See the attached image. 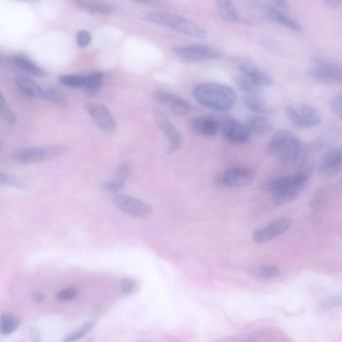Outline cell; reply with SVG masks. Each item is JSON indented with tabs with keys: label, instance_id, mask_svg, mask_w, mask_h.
I'll return each instance as SVG.
<instances>
[{
	"label": "cell",
	"instance_id": "obj_29",
	"mask_svg": "<svg viewBox=\"0 0 342 342\" xmlns=\"http://www.w3.org/2000/svg\"><path fill=\"white\" fill-rule=\"evenodd\" d=\"M281 274V269L278 266L266 265L256 268L253 271V275L261 280H271L278 277Z\"/></svg>",
	"mask_w": 342,
	"mask_h": 342
},
{
	"label": "cell",
	"instance_id": "obj_32",
	"mask_svg": "<svg viewBox=\"0 0 342 342\" xmlns=\"http://www.w3.org/2000/svg\"><path fill=\"white\" fill-rule=\"evenodd\" d=\"M236 83L238 86L241 88V90L246 93V95H259L262 89L260 86H256L250 80L243 76H239L236 79Z\"/></svg>",
	"mask_w": 342,
	"mask_h": 342
},
{
	"label": "cell",
	"instance_id": "obj_9",
	"mask_svg": "<svg viewBox=\"0 0 342 342\" xmlns=\"http://www.w3.org/2000/svg\"><path fill=\"white\" fill-rule=\"evenodd\" d=\"M255 176L256 173L252 168L244 166L233 167L217 177V184L226 188H244L253 183Z\"/></svg>",
	"mask_w": 342,
	"mask_h": 342
},
{
	"label": "cell",
	"instance_id": "obj_30",
	"mask_svg": "<svg viewBox=\"0 0 342 342\" xmlns=\"http://www.w3.org/2000/svg\"><path fill=\"white\" fill-rule=\"evenodd\" d=\"M20 325V320L17 317L11 314H3L0 321V331L3 335H8L13 333L18 329Z\"/></svg>",
	"mask_w": 342,
	"mask_h": 342
},
{
	"label": "cell",
	"instance_id": "obj_15",
	"mask_svg": "<svg viewBox=\"0 0 342 342\" xmlns=\"http://www.w3.org/2000/svg\"><path fill=\"white\" fill-rule=\"evenodd\" d=\"M290 226H291L290 218L280 217L274 220V221H272L271 223L266 225L265 227L256 230L253 233L252 238L254 242L258 244L267 243L273 240L274 238L282 235L283 233H285L290 228Z\"/></svg>",
	"mask_w": 342,
	"mask_h": 342
},
{
	"label": "cell",
	"instance_id": "obj_28",
	"mask_svg": "<svg viewBox=\"0 0 342 342\" xmlns=\"http://www.w3.org/2000/svg\"><path fill=\"white\" fill-rule=\"evenodd\" d=\"M105 83V77L102 72L88 73V81L86 88L84 89L87 95H93L99 92Z\"/></svg>",
	"mask_w": 342,
	"mask_h": 342
},
{
	"label": "cell",
	"instance_id": "obj_33",
	"mask_svg": "<svg viewBox=\"0 0 342 342\" xmlns=\"http://www.w3.org/2000/svg\"><path fill=\"white\" fill-rule=\"evenodd\" d=\"M42 100L50 102L55 105L58 106H64L66 104V99L65 96L57 88L54 87H48L44 88V93Z\"/></svg>",
	"mask_w": 342,
	"mask_h": 342
},
{
	"label": "cell",
	"instance_id": "obj_14",
	"mask_svg": "<svg viewBox=\"0 0 342 342\" xmlns=\"http://www.w3.org/2000/svg\"><path fill=\"white\" fill-rule=\"evenodd\" d=\"M153 97L159 104H161L162 106H164L177 115H186L191 111L190 104L185 99H183V97L173 92L158 89L154 92Z\"/></svg>",
	"mask_w": 342,
	"mask_h": 342
},
{
	"label": "cell",
	"instance_id": "obj_6",
	"mask_svg": "<svg viewBox=\"0 0 342 342\" xmlns=\"http://www.w3.org/2000/svg\"><path fill=\"white\" fill-rule=\"evenodd\" d=\"M65 153L63 145H40L22 149L13 153V160L23 165L39 164L57 158Z\"/></svg>",
	"mask_w": 342,
	"mask_h": 342
},
{
	"label": "cell",
	"instance_id": "obj_22",
	"mask_svg": "<svg viewBox=\"0 0 342 342\" xmlns=\"http://www.w3.org/2000/svg\"><path fill=\"white\" fill-rule=\"evenodd\" d=\"M14 85L17 89L28 99H42L43 97L44 88L28 76H16L14 78Z\"/></svg>",
	"mask_w": 342,
	"mask_h": 342
},
{
	"label": "cell",
	"instance_id": "obj_20",
	"mask_svg": "<svg viewBox=\"0 0 342 342\" xmlns=\"http://www.w3.org/2000/svg\"><path fill=\"white\" fill-rule=\"evenodd\" d=\"M132 164L130 162H124L120 164L114 171L112 178H110L103 185V190L110 194H116L123 190L127 180L132 174Z\"/></svg>",
	"mask_w": 342,
	"mask_h": 342
},
{
	"label": "cell",
	"instance_id": "obj_44",
	"mask_svg": "<svg viewBox=\"0 0 342 342\" xmlns=\"http://www.w3.org/2000/svg\"><path fill=\"white\" fill-rule=\"evenodd\" d=\"M30 338H31L32 342H42L40 339L38 331L35 329H30Z\"/></svg>",
	"mask_w": 342,
	"mask_h": 342
},
{
	"label": "cell",
	"instance_id": "obj_46",
	"mask_svg": "<svg viewBox=\"0 0 342 342\" xmlns=\"http://www.w3.org/2000/svg\"><path fill=\"white\" fill-rule=\"evenodd\" d=\"M340 184H341V186H342V179H341V182H340Z\"/></svg>",
	"mask_w": 342,
	"mask_h": 342
},
{
	"label": "cell",
	"instance_id": "obj_39",
	"mask_svg": "<svg viewBox=\"0 0 342 342\" xmlns=\"http://www.w3.org/2000/svg\"><path fill=\"white\" fill-rule=\"evenodd\" d=\"M327 196V190L326 189H320L319 191H317L310 202V207L311 208H316L319 205H321Z\"/></svg>",
	"mask_w": 342,
	"mask_h": 342
},
{
	"label": "cell",
	"instance_id": "obj_38",
	"mask_svg": "<svg viewBox=\"0 0 342 342\" xmlns=\"http://www.w3.org/2000/svg\"><path fill=\"white\" fill-rule=\"evenodd\" d=\"M330 110L337 117L342 119V93L335 95L330 102Z\"/></svg>",
	"mask_w": 342,
	"mask_h": 342
},
{
	"label": "cell",
	"instance_id": "obj_43",
	"mask_svg": "<svg viewBox=\"0 0 342 342\" xmlns=\"http://www.w3.org/2000/svg\"><path fill=\"white\" fill-rule=\"evenodd\" d=\"M324 3H325V5L329 6L330 8H334V9H336L342 5V1H340V0H328V1H325Z\"/></svg>",
	"mask_w": 342,
	"mask_h": 342
},
{
	"label": "cell",
	"instance_id": "obj_40",
	"mask_svg": "<svg viewBox=\"0 0 342 342\" xmlns=\"http://www.w3.org/2000/svg\"><path fill=\"white\" fill-rule=\"evenodd\" d=\"M121 290H123L125 293H131L132 291H134L135 289V281L131 278H126L123 281H121Z\"/></svg>",
	"mask_w": 342,
	"mask_h": 342
},
{
	"label": "cell",
	"instance_id": "obj_12",
	"mask_svg": "<svg viewBox=\"0 0 342 342\" xmlns=\"http://www.w3.org/2000/svg\"><path fill=\"white\" fill-rule=\"evenodd\" d=\"M86 111L101 131L105 133H113L115 131V118L110 109L105 105L99 103H88L86 105Z\"/></svg>",
	"mask_w": 342,
	"mask_h": 342
},
{
	"label": "cell",
	"instance_id": "obj_17",
	"mask_svg": "<svg viewBox=\"0 0 342 342\" xmlns=\"http://www.w3.org/2000/svg\"><path fill=\"white\" fill-rule=\"evenodd\" d=\"M5 66L12 71L20 72V75L23 76H32V77H45L47 73L46 71L38 66L35 62L30 60L26 57H11L6 58L4 62Z\"/></svg>",
	"mask_w": 342,
	"mask_h": 342
},
{
	"label": "cell",
	"instance_id": "obj_10",
	"mask_svg": "<svg viewBox=\"0 0 342 342\" xmlns=\"http://www.w3.org/2000/svg\"><path fill=\"white\" fill-rule=\"evenodd\" d=\"M118 210L135 218L146 219L152 216L154 210L151 205L128 195H116L113 199Z\"/></svg>",
	"mask_w": 342,
	"mask_h": 342
},
{
	"label": "cell",
	"instance_id": "obj_19",
	"mask_svg": "<svg viewBox=\"0 0 342 342\" xmlns=\"http://www.w3.org/2000/svg\"><path fill=\"white\" fill-rule=\"evenodd\" d=\"M262 10L265 17L268 20L279 23L281 24V26L287 28L288 29L292 31L301 32L303 30V28L299 21L290 17L287 12H283L281 10L274 8L273 6H271L269 3H268V1L262 3Z\"/></svg>",
	"mask_w": 342,
	"mask_h": 342
},
{
	"label": "cell",
	"instance_id": "obj_41",
	"mask_svg": "<svg viewBox=\"0 0 342 342\" xmlns=\"http://www.w3.org/2000/svg\"><path fill=\"white\" fill-rule=\"evenodd\" d=\"M268 3H269L271 6H273L274 8L278 9V10H281L283 12H289L290 10V6H289V3L287 1H268Z\"/></svg>",
	"mask_w": 342,
	"mask_h": 342
},
{
	"label": "cell",
	"instance_id": "obj_27",
	"mask_svg": "<svg viewBox=\"0 0 342 342\" xmlns=\"http://www.w3.org/2000/svg\"><path fill=\"white\" fill-rule=\"evenodd\" d=\"M58 81L66 87L85 89L87 85L88 75H62L58 78Z\"/></svg>",
	"mask_w": 342,
	"mask_h": 342
},
{
	"label": "cell",
	"instance_id": "obj_5",
	"mask_svg": "<svg viewBox=\"0 0 342 342\" xmlns=\"http://www.w3.org/2000/svg\"><path fill=\"white\" fill-rule=\"evenodd\" d=\"M172 52L178 58L186 62L213 60L223 57V52L220 48L200 43L177 45L172 48Z\"/></svg>",
	"mask_w": 342,
	"mask_h": 342
},
{
	"label": "cell",
	"instance_id": "obj_36",
	"mask_svg": "<svg viewBox=\"0 0 342 342\" xmlns=\"http://www.w3.org/2000/svg\"><path fill=\"white\" fill-rule=\"evenodd\" d=\"M76 40L80 48H86L91 42V34L86 29H80L76 34Z\"/></svg>",
	"mask_w": 342,
	"mask_h": 342
},
{
	"label": "cell",
	"instance_id": "obj_24",
	"mask_svg": "<svg viewBox=\"0 0 342 342\" xmlns=\"http://www.w3.org/2000/svg\"><path fill=\"white\" fill-rule=\"evenodd\" d=\"M246 126L248 127L252 136L265 137L272 130V124L265 115L253 114L246 120Z\"/></svg>",
	"mask_w": 342,
	"mask_h": 342
},
{
	"label": "cell",
	"instance_id": "obj_45",
	"mask_svg": "<svg viewBox=\"0 0 342 342\" xmlns=\"http://www.w3.org/2000/svg\"><path fill=\"white\" fill-rule=\"evenodd\" d=\"M35 300H36V301H38V302H39V301L41 302V301L43 300V296H42V295H40V294H36V296H35Z\"/></svg>",
	"mask_w": 342,
	"mask_h": 342
},
{
	"label": "cell",
	"instance_id": "obj_35",
	"mask_svg": "<svg viewBox=\"0 0 342 342\" xmlns=\"http://www.w3.org/2000/svg\"><path fill=\"white\" fill-rule=\"evenodd\" d=\"M93 327V322H86L85 323L80 329L76 330L75 332H72L71 334H69L64 340L63 342H73L82 339L83 337H85Z\"/></svg>",
	"mask_w": 342,
	"mask_h": 342
},
{
	"label": "cell",
	"instance_id": "obj_1",
	"mask_svg": "<svg viewBox=\"0 0 342 342\" xmlns=\"http://www.w3.org/2000/svg\"><path fill=\"white\" fill-rule=\"evenodd\" d=\"M193 95L199 104L217 112L230 111L237 100L236 92L232 87L212 82L202 83L195 86Z\"/></svg>",
	"mask_w": 342,
	"mask_h": 342
},
{
	"label": "cell",
	"instance_id": "obj_23",
	"mask_svg": "<svg viewBox=\"0 0 342 342\" xmlns=\"http://www.w3.org/2000/svg\"><path fill=\"white\" fill-rule=\"evenodd\" d=\"M217 9L220 17L224 21L229 23H243V24H250V22L240 15L237 8L233 4V2L228 1V0H221L217 2Z\"/></svg>",
	"mask_w": 342,
	"mask_h": 342
},
{
	"label": "cell",
	"instance_id": "obj_16",
	"mask_svg": "<svg viewBox=\"0 0 342 342\" xmlns=\"http://www.w3.org/2000/svg\"><path fill=\"white\" fill-rule=\"evenodd\" d=\"M223 137L233 143H245L251 139V133L246 126L235 118H227L221 125Z\"/></svg>",
	"mask_w": 342,
	"mask_h": 342
},
{
	"label": "cell",
	"instance_id": "obj_26",
	"mask_svg": "<svg viewBox=\"0 0 342 342\" xmlns=\"http://www.w3.org/2000/svg\"><path fill=\"white\" fill-rule=\"evenodd\" d=\"M244 105L256 114L266 115L270 114V108L260 95H246L244 97Z\"/></svg>",
	"mask_w": 342,
	"mask_h": 342
},
{
	"label": "cell",
	"instance_id": "obj_31",
	"mask_svg": "<svg viewBox=\"0 0 342 342\" xmlns=\"http://www.w3.org/2000/svg\"><path fill=\"white\" fill-rule=\"evenodd\" d=\"M0 184L2 186L13 187L20 190H26L28 188V184L23 179H21L18 176L7 174L4 172H1V174H0Z\"/></svg>",
	"mask_w": 342,
	"mask_h": 342
},
{
	"label": "cell",
	"instance_id": "obj_2",
	"mask_svg": "<svg viewBox=\"0 0 342 342\" xmlns=\"http://www.w3.org/2000/svg\"><path fill=\"white\" fill-rule=\"evenodd\" d=\"M309 178V175L296 172L267 182L263 189L273 195L277 206H282L295 201L299 197L300 193L307 187Z\"/></svg>",
	"mask_w": 342,
	"mask_h": 342
},
{
	"label": "cell",
	"instance_id": "obj_11",
	"mask_svg": "<svg viewBox=\"0 0 342 342\" xmlns=\"http://www.w3.org/2000/svg\"><path fill=\"white\" fill-rule=\"evenodd\" d=\"M155 119L157 125L162 130L166 139L168 140V153L175 154L178 151H180L183 146L184 140L178 128L174 124L171 123L170 119L159 111H155Z\"/></svg>",
	"mask_w": 342,
	"mask_h": 342
},
{
	"label": "cell",
	"instance_id": "obj_18",
	"mask_svg": "<svg viewBox=\"0 0 342 342\" xmlns=\"http://www.w3.org/2000/svg\"><path fill=\"white\" fill-rule=\"evenodd\" d=\"M238 69L241 73V76L250 80L252 83H254L261 88L273 85V78L270 73L252 62L243 61L239 63Z\"/></svg>",
	"mask_w": 342,
	"mask_h": 342
},
{
	"label": "cell",
	"instance_id": "obj_3",
	"mask_svg": "<svg viewBox=\"0 0 342 342\" xmlns=\"http://www.w3.org/2000/svg\"><path fill=\"white\" fill-rule=\"evenodd\" d=\"M302 142L299 138L288 130H281L274 134L268 143V153L282 163H294L302 154Z\"/></svg>",
	"mask_w": 342,
	"mask_h": 342
},
{
	"label": "cell",
	"instance_id": "obj_4",
	"mask_svg": "<svg viewBox=\"0 0 342 342\" xmlns=\"http://www.w3.org/2000/svg\"><path fill=\"white\" fill-rule=\"evenodd\" d=\"M144 19L157 26L172 29L181 34H185L195 38H206L207 31L200 24L194 22L183 16L164 11H155L146 14Z\"/></svg>",
	"mask_w": 342,
	"mask_h": 342
},
{
	"label": "cell",
	"instance_id": "obj_13",
	"mask_svg": "<svg viewBox=\"0 0 342 342\" xmlns=\"http://www.w3.org/2000/svg\"><path fill=\"white\" fill-rule=\"evenodd\" d=\"M318 173L323 177H332L342 171V145L328 149L318 163Z\"/></svg>",
	"mask_w": 342,
	"mask_h": 342
},
{
	"label": "cell",
	"instance_id": "obj_37",
	"mask_svg": "<svg viewBox=\"0 0 342 342\" xmlns=\"http://www.w3.org/2000/svg\"><path fill=\"white\" fill-rule=\"evenodd\" d=\"M77 294H78V289L75 287H69L59 291L57 294L56 298L59 301H69L75 298Z\"/></svg>",
	"mask_w": 342,
	"mask_h": 342
},
{
	"label": "cell",
	"instance_id": "obj_21",
	"mask_svg": "<svg viewBox=\"0 0 342 342\" xmlns=\"http://www.w3.org/2000/svg\"><path fill=\"white\" fill-rule=\"evenodd\" d=\"M193 131L204 138H214L221 131V125L219 121L210 116L195 117L191 121Z\"/></svg>",
	"mask_w": 342,
	"mask_h": 342
},
{
	"label": "cell",
	"instance_id": "obj_34",
	"mask_svg": "<svg viewBox=\"0 0 342 342\" xmlns=\"http://www.w3.org/2000/svg\"><path fill=\"white\" fill-rule=\"evenodd\" d=\"M1 117L7 124H14L16 121V114L6 102L3 94H1Z\"/></svg>",
	"mask_w": 342,
	"mask_h": 342
},
{
	"label": "cell",
	"instance_id": "obj_42",
	"mask_svg": "<svg viewBox=\"0 0 342 342\" xmlns=\"http://www.w3.org/2000/svg\"><path fill=\"white\" fill-rule=\"evenodd\" d=\"M325 305L327 307H338V306H342V296H335L329 300L326 301Z\"/></svg>",
	"mask_w": 342,
	"mask_h": 342
},
{
	"label": "cell",
	"instance_id": "obj_8",
	"mask_svg": "<svg viewBox=\"0 0 342 342\" xmlns=\"http://www.w3.org/2000/svg\"><path fill=\"white\" fill-rule=\"evenodd\" d=\"M307 73L311 79L325 85L342 82V69L334 62L324 58H316L308 67Z\"/></svg>",
	"mask_w": 342,
	"mask_h": 342
},
{
	"label": "cell",
	"instance_id": "obj_25",
	"mask_svg": "<svg viewBox=\"0 0 342 342\" xmlns=\"http://www.w3.org/2000/svg\"><path fill=\"white\" fill-rule=\"evenodd\" d=\"M75 4L83 11L94 14V15H110L113 14L115 10L114 6L104 3V2H95V1H77Z\"/></svg>",
	"mask_w": 342,
	"mask_h": 342
},
{
	"label": "cell",
	"instance_id": "obj_7",
	"mask_svg": "<svg viewBox=\"0 0 342 342\" xmlns=\"http://www.w3.org/2000/svg\"><path fill=\"white\" fill-rule=\"evenodd\" d=\"M291 123L297 128L312 129L321 124V114L315 107L307 104H290L285 109Z\"/></svg>",
	"mask_w": 342,
	"mask_h": 342
}]
</instances>
